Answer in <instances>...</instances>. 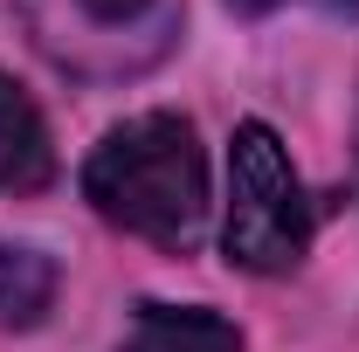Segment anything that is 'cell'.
<instances>
[{
	"instance_id": "cell-1",
	"label": "cell",
	"mask_w": 359,
	"mask_h": 352,
	"mask_svg": "<svg viewBox=\"0 0 359 352\" xmlns=\"http://www.w3.org/2000/svg\"><path fill=\"white\" fill-rule=\"evenodd\" d=\"M83 201L138 242L194 256V242L208 235V152L194 125L180 111H145L104 132L83 166Z\"/></svg>"
},
{
	"instance_id": "cell-2",
	"label": "cell",
	"mask_w": 359,
	"mask_h": 352,
	"mask_svg": "<svg viewBox=\"0 0 359 352\" xmlns=\"http://www.w3.org/2000/svg\"><path fill=\"white\" fill-rule=\"evenodd\" d=\"M55 69L83 83H125L159 69L180 42V0H14Z\"/></svg>"
},
{
	"instance_id": "cell-3",
	"label": "cell",
	"mask_w": 359,
	"mask_h": 352,
	"mask_svg": "<svg viewBox=\"0 0 359 352\" xmlns=\"http://www.w3.org/2000/svg\"><path fill=\"white\" fill-rule=\"evenodd\" d=\"M222 249H228V263L249 269V276H283V269L304 263V249H311L304 180H297L283 138L269 132L263 118L235 125V145H228V228H222Z\"/></svg>"
},
{
	"instance_id": "cell-4",
	"label": "cell",
	"mask_w": 359,
	"mask_h": 352,
	"mask_svg": "<svg viewBox=\"0 0 359 352\" xmlns=\"http://www.w3.org/2000/svg\"><path fill=\"white\" fill-rule=\"evenodd\" d=\"M48 180H55L48 118H42V104L0 69V194H42Z\"/></svg>"
},
{
	"instance_id": "cell-5",
	"label": "cell",
	"mask_w": 359,
	"mask_h": 352,
	"mask_svg": "<svg viewBox=\"0 0 359 352\" xmlns=\"http://www.w3.org/2000/svg\"><path fill=\"white\" fill-rule=\"evenodd\" d=\"M118 352H242V332L201 304H138Z\"/></svg>"
},
{
	"instance_id": "cell-6",
	"label": "cell",
	"mask_w": 359,
	"mask_h": 352,
	"mask_svg": "<svg viewBox=\"0 0 359 352\" xmlns=\"http://www.w3.org/2000/svg\"><path fill=\"white\" fill-rule=\"evenodd\" d=\"M55 304V263L42 249H21V242H0V325L21 332V325H42Z\"/></svg>"
},
{
	"instance_id": "cell-7",
	"label": "cell",
	"mask_w": 359,
	"mask_h": 352,
	"mask_svg": "<svg viewBox=\"0 0 359 352\" xmlns=\"http://www.w3.org/2000/svg\"><path fill=\"white\" fill-rule=\"evenodd\" d=\"M228 7H235V14H269L276 0H228Z\"/></svg>"
},
{
	"instance_id": "cell-8",
	"label": "cell",
	"mask_w": 359,
	"mask_h": 352,
	"mask_svg": "<svg viewBox=\"0 0 359 352\" xmlns=\"http://www.w3.org/2000/svg\"><path fill=\"white\" fill-rule=\"evenodd\" d=\"M332 14H346V21H359V0H325Z\"/></svg>"
}]
</instances>
